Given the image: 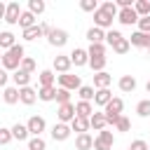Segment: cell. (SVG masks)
Returning <instances> with one entry per match:
<instances>
[{"label":"cell","instance_id":"9a60e30c","mask_svg":"<svg viewBox=\"0 0 150 150\" xmlns=\"http://www.w3.org/2000/svg\"><path fill=\"white\" fill-rule=\"evenodd\" d=\"M75 115L89 120V117L94 115V105H91V101H77V103H75Z\"/></svg>","mask_w":150,"mask_h":150},{"label":"cell","instance_id":"f35d334b","mask_svg":"<svg viewBox=\"0 0 150 150\" xmlns=\"http://www.w3.org/2000/svg\"><path fill=\"white\" fill-rule=\"evenodd\" d=\"M56 103L63 105V103H70V91L63 89V87H56Z\"/></svg>","mask_w":150,"mask_h":150},{"label":"cell","instance_id":"f6af8a7d","mask_svg":"<svg viewBox=\"0 0 150 150\" xmlns=\"http://www.w3.org/2000/svg\"><path fill=\"white\" fill-rule=\"evenodd\" d=\"M115 129H117V131H129V129H131V120L122 115V117L117 120V124H115Z\"/></svg>","mask_w":150,"mask_h":150},{"label":"cell","instance_id":"f546056e","mask_svg":"<svg viewBox=\"0 0 150 150\" xmlns=\"http://www.w3.org/2000/svg\"><path fill=\"white\" fill-rule=\"evenodd\" d=\"M21 38L30 42V40H38V38H45V35H42V30H40V23H38V26H30V28H26V30L21 33Z\"/></svg>","mask_w":150,"mask_h":150},{"label":"cell","instance_id":"c3c4849f","mask_svg":"<svg viewBox=\"0 0 150 150\" xmlns=\"http://www.w3.org/2000/svg\"><path fill=\"white\" fill-rule=\"evenodd\" d=\"M129 150H148V143H145L143 138H136V141H131Z\"/></svg>","mask_w":150,"mask_h":150},{"label":"cell","instance_id":"7dc6e473","mask_svg":"<svg viewBox=\"0 0 150 150\" xmlns=\"http://www.w3.org/2000/svg\"><path fill=\"white\" fill-rule=\"evenodd\" d=\"M136 26H138V30H141V33H148V35H150V16H141Z\"/></svg>","mask_w":150,"mask_h":150},{"label":"cell","instance_id":"d6986e66","mask_svg":"<svg viewBox=\"0 0 150 150\" xmlns=\"http://www.w3.org/2000/svg\"><path fill=\"white\" fill-rule=\"evenodd\" d=\"M75 150H94V138L89 134H77L75 136Z\"/></svg>","mask_w":150,"mask_h":150},{"label":"cell","instance_id":"603a6c76","mask_svg":"<svg viewBox=\"0 0 150 150\" xmlns=\"http://www.w3.org/2000/svg\"><path fill=\"white\" fill-rule=\"evenodd\" d=\"M14 45H16V35H14L12 30H2V33H0V49L9 52Z\"/></svg>","mask_w":150,"mask_h":150},{"label":"cell","instance_id":"816d5d0a","mask_svg":"<svg viewBox=\"0 0 150 150\" xmlns=\"http://www.w3.org/2000/svg\"><path fill=\"white\" fill-rule=\"evenodd\" d=\"M5 12H7V5L0 2V19H2V21H5Z\"/></svg>","mask_w":150,"mask_h":150},{"label":"cell","instance_id":"f907efd6","mask_svg":"<svg viewBox=\"0 0 150 150\" xmlns=\"http://www.w3.org/2000/svg\"><path fill=\"white\" fill-rule=\"evenodd\" d=\"M94 150H112L110 145H105L103 141H98V138H94Z\"/></svg>","mask_w":150,"mask_h":150},{"label":"cell","instance_id":"ac0fdd59","mask_svg":"<svg viewBox=\"0 0 150 150\" xmlns=\"http://www.w3.org/2000/svg\"><path fill=\"white\" fill-rule=\"evenodd\" d=\"M110 101H112V94H110V89H96V94H94V105H98V108H105Z\"/></svg>","mask_w":150,"mask_h":150},{"label":"cell","instance_id":"60d3db41","mask_svg":"<svg viewBox=\"0 0 150 150\" xmlns=\"http://www.w3.org/2000/svg\"><path fill=\"white\" fill-rule=\"evenodd\" d=\"M122 38H124V35H122L120 30H115V28H110V30H105V42H108L110 47H112V45H115L117 40H122Z\"/></svg>","mask_w":150,"mask_h":150},{"label":"cell","instance_id":"7c38bea8","mask_svg":"<svg viewBox=\"0 0 150 150\" xmlns=\"http://www.w3.org/2000/svg\"><path fill=\"white\" fill-rule=\"evenodd\" d=\"M38 101V89H33V87H23V89H19V103H23V105H33Z\"/></svg>","mask_w":150,"mask_h":150},{"label":"cell","instance_id":"484cf974","mask_svg":"<svg viewBox=\"0 0 150 150\" xmlns=\"http://www.w3.org/2000/svg\"><path fill=\"white\" fill-rule=\"evenodd\" d=\"M38 98L49 103V101H56V87H40L38 89Z\"/></svg>","mask_w":150,"mask_h":150},{"label":"cell","instance_id":"8fae6325","mask_svg":"<svg viewBox=\"0 0 150 150\" xmlns=\"http://www.w3.org/2000/svg\"><path fill=\"white\" fill-rule=\"evenodd\" d=\"M52 66H54V70L59 75H66V73H70V66L73 63H70V56L68 54H59V56H54V63Z\"/></svg>","mask_w":150,"mask_h":150},{"label":"cell","instance_id":"e575fe53","mask_svg":"<svg viewBox=\"0 0 150 150\" xmlns=\"http://www.w3.org/2000/svg\"><path fill=\"white\" fill-rule=\"evenodd\" d=\"M131 49V45H129V38H122V40H117L115 45H112V52L115 54H127Z\"/></svg>","mask_w":150,"mask_h":150},{"label":"cell","instance_id":"681fc988","mask_svg":"<svg viewBox=\"0 0 150 150\" xmlns=\"http://www.w3.org/2000/svg\"><path fill=\"white\" fill-rule=\"evenodd\" d=\"M9 77H12V75H9L5 68H0V87H2V89L7 87V80H9Z\"/></svg>","mask_w":150,"mask_h":150},{"label":"cell","instance_id":"f5cc1de1","mask_svg":"<svg viewBox=\"0 0 150 150\" xmlns=\"http://www.w3.org/2000/svg\"><path fill=\"white\" fill-rule=\"evenodd\" d=\"M145 91H148V94H150V80H148V82H145Z\"/></svg>","mask_w":150,"mask_h":150},{"label":"cell","instance_id":"44dd1931","mask_svg":"<svg viewBox=\"0 0 150 150\" xmlns=\"http://www.w3.org/2000/svg\"><path fill=\"white\" fill-rule=\"evenodd\" d=\"M122 110H124V101L120 96H112V101L103 108V112H108V115H122Z\"/></svg>","mask_w":150,"mask_h":150},{"label":"cell","instance_id":"4dcf8cb0","mask_svg":"<svg viewBox=\"0 0 150 150\" xmlns=\"http://www.w3.org/2000/svg\"><path fill=\"white\" fill-rule=\"evenodd\" d=\"M94 94H96V89H94V87H89V84H82V87L77 89L80 101H94Z\"/></svg>","mask_w":150,"mask_h":150},{"label":"cell","instance_id":"d4e9b609","mask_svg":"<svg viewBox=\"0 0 150 150\" xmlns=\"http://www.w3.org/2000/svg\"><path fill=\"white\" fill-rule=\"evenodd\" d=\"M70 129H73V131H77V134H89V129H91V127H89V120H84V117H77V115H75V120L70 122Z\"/></svg>","mask_w":150,"mask_h":150},{"label":"cell","instance_id":"9c48e42d","mask_svg":"<svg viewBox=\"0 0 150 150\" xmlns=\"http://www.w3.org/2000/svg\"><path fill=\"white\" fill-rule=\"evenodd\" d=\"M138 14H136V9L134 7H127V9H120L117 12V21L122 23V26H131V23H138Z\"/></svg>","mask_w":150,"mask_h":150},{"label":"cell","instance_id":"bcb514c9","mask_svg":"<svg viewBox=\"0 0 150 150\" xmlns=\"http://www.w3.org/2000/svg\"><path fill=\"white\" fill-rule=\"evenodd\" d=\"M12 138H14V136H12V129H7V127H0V145H7Z\"/></svg>","mask_w":150,"mask_h":150},{"label":"cell","instance_id":"7a4b0ae2","mask_svg":"<svg viewBox=\"0 0 150 150\" xmlns=\"http://www.w3.org/2000/svg\"><path fill=\"white\" fill-rule=\"evenodd\" d=\"M56 82H59V87H63V89H68V91H75V89L82 87L80 75H70V73H66V75H56Z\"/></svg>","mask_w":150,"mask_h":150},{"label":"cell","instance_id":"836d02e7","mask_svg":"<svg viewBox=\"0 0 150 150\" xmlns=\"http://www.w3.org/2000/svg\"><path fill=\"white\" fill-rule=\"evenodd\" d=\"M136 115L138 117H150V98H143L136 103Z\"/></svg>","mask_w":150,"mask_h":150},{"label":"cell","instance_id":"7bdbcfd3","mask_svg":"<svg viewBox=\"0 0 150 150\" xmlns=\"http://www.w3.org/2000/svg\"><path fill=\"white\" fill-rule=\"evenodd\" d=\"M96 138H98V141H103V143H105V145H110V148L115 145V136H112V131H105V129H103V131H98V136H96Z\"/></svg>","mask_w":150,"mask_h":150},{"label":"cell","instance_id":"d590c367","mask_svg":"<svg viewBox=\"0 0 150 150\" xmlns=\"http://www.w3.org/2000/svg\"><path fill=\"white\" fill-rule=\"evenodd\" d=\"M28 150H47V143L42 136H33L28 138Z\"/></svg>","mask_w":150,"mask_h":150},{"label":"cell","instance_id":"8992f818","mask_svg":"<svg viewBox=\"0 0 150 150\" xmlns=\"http://www.w3.org/2000/svg\"><path fill=\"white\" fill-rule=\"evenodd\" d=\"M26 127H28L30 136H42V131L47 129V122H45V117H40V115H33V117H28Z\"/></svg>","mask_w":150,"mask_h":150},{"label":"cell","instance_id":"cb8c5ba5","mask_svg":"<svg viewBox=\"0 0 150 150\" xmlns=\"http://www.w3.org/2000/svg\"><path fill=\"white\" fill-rule=\"evenodd\" d=\"M2 101H5L7 105L19 103V87H5V89H2Z\"/></svg>","mask_w":150,"mask_h":150},{"label":"cell","instance_id":"11a10c76","mask_svg":"<svg viewBox=\"0 0 150 150\" xmlns=\"http://www.w3.org/2000/svg\"><path fill=\"white\" fill-rule=\"evenodd\" d=\"M148 150H150V145H148Z\"/></svg>","mask_w":150,"mask_h":150},{"label":"cell","instance_id":"83f0119b","mask_svg":"<svg viewBox=\"0 0 150 150\" xmlns=\"http://www.w3.org/2000/svg\"><path fill=\"white\" fill-rule=\"evenodd\" d=\"M19 26H21V30H26V28H30V26H38V19H35V14L26 9V12L21 14V19H19Z\"/></svg>","mask_w":150,"mask_h":150},{"label":"cell","instance_id":"ab89813d","mask_svg":"<svg viewBox=\"0 0 150 150\" xmlns=\"http://www.w3.org/2000/svg\"><path fill=\"white\" fill-rule=\"evenodd\" d=\"M98 7H101V5H98L96 0H80V9H82V12H91V14H94Z\"/></svg>","mask_w":150,"mask_h":150},{"label":"cell","instance_id":"d6a6232c","mask_svg":"<svg viewBox=\"0 0 150 150\" xmlns=\"http://www.w3.org/2000/svg\"><path fill=\"white\" fill-rule=\"evenodd\" d=\"M47 9V5H45V0H28V12H33L35 16H40L42 12Z\"/></svg>","mask_w":150,"mask_h":150},{"label":"cell","instance_id":"3957f363","mask_svg":"<svg viewBox=\"0 0 150 150\" xmlns=\"http://www.w3.org/2000/svg\"><path fill=\"white\" fill-rule=\"evenodd\" d=\"M112 19H115V16L108 14V12H103L101 7L94 12V26L101 28V30H110V28H112Z\"/></svg>","mask_w":150,"mask_h":150},{"label":"cell","instance_id":"277c9868","mask_svg":"<svg viewBox=\"0 0 150 150\" xmlns=\"http://www.w3.org/2000/svg\"><path fill=\"white\" fill-rule=\"evenodd\" d=\"M47 42H49L52 47H63V45L68 42V30H63V28H52L49 35H47Z\"/></svg>","mask_w":150,"mask_h":150},{"label":"cell","instance_id":"e0dca14e","mask_svg":"<svg viewBox=\"0 0 150 150\" xmlns=\"http://www.w3.org/2000/svg\"><path fill=\"white\" fill-rule=\"evenodd\" d=\"M136 77L134 75H122L120 77V82H117V87H120V91H124V94H131L134 89H136Z\"/></svg>","mask_w":150,"mask_h":150},{"label":"cell","instance_id":"ee69618b","mask_svg":"<svg viewBox=\"0 0 150 150\" xmlns=\"http://www.w3.org/2000/svg\"><path fill=\"white\" fill-rule=\"evenodd\" d=\"M101 9H103V12H108V14H112V16L117 19V12H120V9H117V5H115L112 0H105V2L101 5Z\"/></svg>","mask_w":150,"mask_h":150},{"label":"cell","instance_id":"4316f807","mask_svg":"<svg viewBox=\"0 0 150 150\" xmlns=\"http://www.w3.org/2000/svg\"><path fill=\"white\" fill-rule=\"evenodd\" d=\"M12 136H14L16 141H28V136H30V131H28V127H26V124H21V122H16V124L12 127Z\"/></svg>","mask_w":150,"mask_h":150},{"label":"cell","instance_id":"ffe728a7","mask_svg":"<svg viewBox=\"0 0 150 150\" xmlns=\"http://www.w3.org/2000/svg\"><path fill=\"white\" fill-rule=\"evenodd\" d=\"M112 82V75H108L105 70L103 73H94V89H108Z\"/></svg>","mask_w":150,"mask_h":150},{"label":"cell","instance_id":"4fadbf2b","mask_svg":"<svg viewBox=\"0 0 150 150\" xmlns=\"http://www.w3.org/2000/svg\"><path fill=\"white\" fill-rule=\"evenodd\" d=\"M129 45H131V47H143V49H150V35H148V33L136 30V33H131V38H129Z\"/></svg>","mask_w":150,"mask_h":150},{"label":"cell","instance_id":"74e56055","mask_svg":"<svg viewBox=\"0 0 150 150\" xmlns=\"http://www.w3.org/2000/svg\"><path fill=\"white\" fill-rule=\"evenodd\" d=\"M89 68H91L94 73H103V68H105V56H98V59H89Z\"/></svg>","mask_w":150,"mask_h":150},{"label":"cell","instance_id":"5b68a950","mask_svg":"<svg viewBox=\"0 0 150 150\" xmlns=\"http://www.w3.org/2000/svg\"><path fill=\"white\" fill-rule=\"evenodd\" d=\"M56 117H59V122L70 124V122L75 120V103H63V105H59V108H56Z\"/></svg>","mask_w":150,"mask_h":150},{"label":"cell","instance_id":"6da1fadb","mask_svg":"<svg viewBox=\"0 0 150 150\" xmlns=\"http://www.w3.org/2000/svg\"><path fill=\"white\" fill-rule=\"evenodd\" d=\"M23 56H26V49H23V45H14L9 52H5L2 54V68L9 73H14V70H19V66H21V61H23Z\"/></svg>","mask_w":150,"mask_h":150},{"label":"cell","instance_id":"2e32d148","mask_svg":"<svg viewBox=\"0 0 150 150\" xmlns=\"http://www.w3.org/2000/svg\"><path fill=\"white\" fill-rule=\"evenodd\" d=\"M87 40H89V45H103V42H105V30L91 26V28L87 30Z\"/></svg>","mask_w":150,"mask_h":150},{"label":"cell","instance_id":"1f68e13d","mask_svg":"<svg viewBox=\"0 0 150 150\" xmlns=\"http://www.w3.org/2000/svg\"><path fill=\"white\" fill-rule=\"evenodd\" d=\"M134 9H136L138 16H150V0H136Z\"/></svg>","mask_w":150,"mask_h":150},{"label":"cell","instance_id":"f1b7e54d","mask_svg":"<svg viewBox=\"0 0 150 150\" xmlns=\"http://www.w3.org/2000/svg\"><path fill=\"white\" fill-rule=\"evenodd\" d=\"M38 80H40V87H54L56 75H54V70H40Z\"/></svg>","mask_w":150,"mask_h":150},{"label":"cell","instance_id":"b9f144b4","mask_svg":"<svg viewBox=\"0 0 150 150\" xmlns=\"http://www.w3.org/2000/svg\"><path fill=\"white\" fill-rule=\"evenodd\" d=\"M19 68H21V70H26V73H30V75H33V73H35V68H38V66H35V61H33V59H30V56H23V61H21V66H19Z\"/></svg>","mask_w":150,"mask_h":150},{"label":"cell","instance_id":"7402d4cb","mask_svg":"<svg viewBox=\"0 0 150 150\" xmlns=\"http://www.w3.org/2000/svg\"><path fill=\"white\" fill-rule=\"evenodd\" d=\"M89 127H91L94 131H103V129L108 127V122H105V115H103V112H96V110H94V115L89 117Z\"/></svg>","mask_w":150,"mask_h":150},{"label":"cell","instance_id":"30bf717a","mask_svg":"<svg viewBox=\"0 0 150 150\" xmlns=\"http://www.w3.org/2000/svg\"><path fill=\"white\" fill-rule=\"evenodd\" d=\"M70 131H73V129H70V124L56 122V124L52 127V138H54V141H59V143H61V141H68V138H70Z\"/></svg>","mask_w":150,"mask_h":150},{"label":"cell","instance_id":"db71d44e","mask_svg":"<svg viewBox=\"0 0 150 150\" xmlns=\"http://www.w3.org/2000/svg\"><path fill=\"white\" fill-rule=\"evenodd\" d=\"M0 68H2V52H0Z\"/></svg>","mask_w":150,"mask_h":150},{"label":"cell","instance_id":"ba28073f","mask_svg":"<svg viewBox=\"0 0 150 150\" xmlns=\"http://www.w3.org/2000/svg\"><path fill=\"white\" fill-rule=\"evenodd\" d=\"M70 63L75 66V68H82V66H89V54H87V49H82V47H75L70 54Z\"/></svg>","mask_w":150,"mask_h":150},{"label":"cell","instance_id":"52a82bcc","mask_svg":"<svg viewBox=\"0 0 150 150\" xmlns=\"http://www.w3.org/2000/svg\"><path fill=\"white\" fill-rule=\"evenodd\" d=\"M21 14H23V12H21V5L14 0V2H9V5H7V12H5V21H7L9 26H16V23H19V19H21Z\"/></svg>","mask_w":150,"mask_h":150},{"label":"cell","instance_id":"5bb4252c","mask_svg":"<svg viewBox=\"0 0 150 150\" xmlns=\"http://www.w3.org/2000/svg\"><path fill=\"white\" fill-rule=\"evenodd\" d=\"M12 80H14V87H19V89L30 87V73H26V70H21V68L12 73Z\"/></svg>","mask_w":150,"mask_h":150},{"label":"cell","instance_id":"8d00e7d4","mask_svg":"<svg viewBox=\"0 0 150 150\" xmlns=\"http://www.w3.org/2000/svg\"><path fill=\"white\" fill-rule=\"evenodd\" d=\"M87 54H89V59H98V56H105V45H89Z\"/></svg>","mask_w":150,"mask_h":150}]
</instances>
